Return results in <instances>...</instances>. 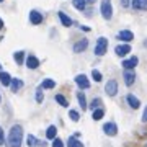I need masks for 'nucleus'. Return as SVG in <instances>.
I'll return each instance as SVG.
<instances>
[{
  "label": "nucleus",
  "mask_w": 147,
  "mask_h": 147,
  "mask_svg": "<svg viewBox=\"0 0 147 147\" xmlns=\"http://www.w3.org/2000/svg\"><path fill=\"white\" fill-rule=\"evenodd\" d=\"M21 141H23V129L21 126L15 124L8 132V146L10 147H21Z\"/></svg>",
  "instance_id": "obj_1"
},
{
  "label": "nucleus",
  "mask_w": 147,
  "mask_h": 147,
  "mask_svg": "<svg viewBox=\"0 0 147 147\" xmlns=\"http://www.w3.org/2000/svg\"><path fill=\"white\" fill-rule=\"evenodd\" d=\"M101 16L105 20H111V16H113V7H111L110 0H103L101 2Z\"/></svg>",
  "instance_id": "obj_2"
},
{
  "label": "nucleus",
  "mask_w": 147,
  "mask_h": 147,
  "mask_svg": "<svg viewBox=\"0 0 147 147\" xmlns=\"http://www.w3.org/2000/svg\"><path fill=\"white\" fill-rule=\"evenodd\" d=\"M106 49H108V41L105 38H100L98 42H96V46H95V54L96 56H103L106 53Z\"/></svg>",
  "instance_id": "obj_3"
},
{
  "label": "nucleus",
  "mask_w": 147,
  "mask_h": 147,
  "mask_svg": "<svg viewBox=\"0 0 147 147\" xmlns=\"http://www.w3.org/2000/svg\"><path fill=\"white\" fill-rule=\"evenodd\" d=\"M105 92L110 96H115L118 93V84H116V80H108V84L105 85Z\"/></svg>",
  "instance_id": "obj_4"
},
{
  "label": "nucleus",
  "mask_w": 147,
  "mask_h": 147,
  "mask_svg": "<svg viewBox=\"0 0 147 147\" xmlns=\"http://www.w3.org/2000/svg\"><path fill=\"white\" fill-rule=\"evenodd\" d=\"M103 131L108 136H116L118 134V126H116L115 123H106L105 126H103Z\"/></svg>",
  "instance_id": "obj_5"
},
{
  "label": "nucleus",
  "mask_w": 147,
  "mask_h": 147,
  "mask_svg": "<svg viewBox=\"0 0 147 147\" xmlns=\"http://www.w3.org/2000/svg\"><path fill=\"white\" fill-rule=\"evenodd\" d=\"M75 84L79 85L80 88H88V87H90L88 79L85 77L84 74H80V75H77V77H75Z\"/></svg>",
  "instance_id": "obj_6"
},
{
  "label": "nucleus",
  "mask_w": 147,
  "mask_h": 147,
  "mask_svg": "<svg viewBox=\"0 0 147 147\" xmlns=\"http://www.w3.org/2000/svg\"><path fill=\"white\" fill-rule=\"evenodd\" d=\"M115 53L119 56V57H124L127 53H131V46L129 44H121V46H118L115 49Z\"/></svg>",
  "instance_id": "obj_7"
},
{
  "label": "nucleus",
  "mask_w": 147,
  "mask_h": 147,
  "mask_svg": "<svg viewBox=\"0 0 147 147\" xmlns=\"http://www.w3.org/2000/svg\"><path fill=\"white\" fill-rule=\"evenodd\" d=\"M30 21H31L33 25H39V23H42V15L36 10L30 11Z\"/></svg>",
  "instance_id": "obj_8"
},
{
  "label": "nucleus",
  "mask_w": 147,
  "mask_h": 147,
  "mask_svg": "<svg viewBox=\"0 0 147 147\" xmlns=\"http://www.w3.org/2000/svg\"><path fill=\"white\" fill-rule=\"evenodd\" d=\"M118 39L129 42V41H132V39H134V34H132L131 31H127V30H124V31H119V33H118Z\"/></svg>",
  "instance_id": "obj_9"
},
{
  "label": "nucleus",
  "mask_w": 147,
  "mask_h": 147,
  "mask_svg": "<svg viewBox=\"0 0 147 147\" xmlns=\"http://www.w3.org/2000/svg\"><path fill=\"white\" fill-rule=\"evenodd\" d=\"M137 62H139V59L134 56V57H131V59H126V61L123 62V67L126 69V70H131V69H134L137 65Z\"/></svg>",
  "instance_id": "obj_10"
},
{
  "label": "nucleus",
  "mask_w": 147,
  "mask_h": 147,
  "mask_svg": "<svg viewBox=\"0 0 147 147\" xmlns=\"http://www.w3.org/2000/svg\"><path fill=\"white\" fill-rule=\"evenodd\" d=\"M87 46H88V41H87V39H82V41L75 42V44H74V53H82V51L87 49Z\"/></svg>",
  "instance_id": "obj_11"
},
{
  "label": "nucleus",
  "mask_w": 147,
  "mask_h": 147,
  "mask_svg": "<svg viewBox=\"0 0 147 147\" xmlns=\"http://www.w3.org/2000/svg\"><path fill=\"white\" fill-rule=\"evenodd\" d=\"M26 65H28V69H38L39 67V59L34 57V56H28Z\"/></svg>",
  "instance_id": "obj_12"
},
{
  "label": "nucleus",
  "mask_w": 147,
  "mask_h": 147,
  "mask_svg": "<svg viewBox=\"0 0 147 147\" xmlns=\"http://www.w3.org/2000/svg\"><path fill=\"white\" fill-rule=\"evenodd\" d=\"M127 103H129V106H131V108H134V110H137V108L141 106L139 98H136L134 95H127Z\"/></svg>",
  "instance_id": "obj_13"
},
{
  "label": "nucleus",
  "mask_w": 147,
  "mask_h": 147,
  "mask_svg": "<svg viewBox=\"0 0 147 147\" xmlns=\"http://www.w3.org/2000/svg\"><path fill=\"white\" fill-rule=\"evenodd\" d=\"M134 80H136V75H134V72H124V84L127 85V87H131L132 84H134Z\"/></svg>",
  "instance_id": "obj_14"
},
{
  "label": "nucleus",
  "mask_w": 147,
  "mask_h": 147,
  "mask_svg": "<svg viewBox=\"0 0 147 147\" xmlns=\"http://www.w3.org/2000/svg\"><path fill=\"white\" fill-rule=\"evenodd\" d=\"M132 7L136 10H147V0H132Z\"/></svg>",
  "instance_id": "obj_15"
},
{
  "label": "nucleus",
  "mask_w": 147,
  "mask_h": 147,
  "mask_svg": "<svg viewBox=\"0 0 147 147\" xmlns=\"http://www.w3.org/2000/svg\"><path fill=\"white\" fill-rule=\"evenodd\" d=\"M11 77H10V74H7V72H0V82L5 85V87H8V85H11Z\"/></svg>",
  "instance_id": "obj_16"
},
{
  "label": "nucleus",
  "mask_w": 147,
  "mask_h": 147,
  "mask_svg": "<svg viewBox=\"0 0 147 147\" xmlns=\"http://www.w3.org/2000/svg\"><path fill=\"white\" fill-rule=\"evenodd\" d=\"M26 142H28V146H30V147H34V146H44V144H42L41 141H38L36 137L31 136V134H30V136L26 137Z\"/></svg>",
  "instance_id": "obj_17"
},
{
  "label": "nucleus",
  "mask_w": 147,
  "mask_h": 147,
  "mask_svg": "<svg viewBox=\"0 0 147 147\" xmlns=\"http://www.w3.org/2000/svg\"><path fill=\"white\" fill-rule=\"evenodd\" d=\"M59 18H61V23H62L64 26H70V25H72V20H70L64 11H59Z\"/></svg>",
  "instance_id": "obj_18"
},
{
  "label": "nucleus",
  "mask_w": 147,
  "mask_h": 147,
  "mask_svg": "<svg viewBox=\"0 0 147 147\" xmlns=\"http://www.w3.org/2000/svg\"><path fill=\"white\" fill-rule=\"evenodd\" d=\"M67 146H69V147H84V144H82V142H80L77 137H69Z\"/></svg>",
  "instance_id": "obj_19"
},
{
  "label": "nucleus",
  "mask_w": 147,
  "mask_h": 147,
  "mask_svg": "<svg viewBox=\"0 0 147 147\" xmlns=\"http://www.w3.org/2000/svg\"><path fill=\"white\" fill-rule=\"evenodd\" d=\"M56 134H57V129H56V126H49L46 131V137L47 139H56Z\"/></svg>",
  "instance_id": "obj_20"
},
{
  "label": "nucleus",
  "mask_w": 147,
  "mask_h": 147,
  "mask_svg": "<svg viewBox=\"0 0 147 147\" xmlns=\"http://www.w3.org/2000/svg\"><path fill=\"white\" fill-rule=\"evenodd\" d=\"M103 116H105V111L101 110V108H96V110H93V115H92V118H93L95 121H100Z\"/></svg>",
  "instance_id": "obj_21"
},
{
  "label": "nucleus",
  "mask_w": 147,
  "mask_h": 147,
  "mask_svg": "<svg viewBox=\"0 0 147 147\" xmlns=\"http://www.w3.org/2000/svg\"><path fill=\"white\" fill-rule=\"evenodd\" d=\"M21 87H23V82H21L20 79H13L11 80V90H13V92H18Z\"/></svg>",
  "instance_id": "obj_22"
},
{
  "label": "nucleus",
  "mask_w": 147,
  "mask_h": 147,
  "mask_svg": "<svg viewBox=\"0 0 147 147\" xmlns=\"http://www.w3.org/2000/svg\"><path fill=\"white\" fill-rule=\"evenodd\" d=\"M85 3H87V0H72V5L75 7L77 10H84Z\"/></svg>",
  "instance_id": "obj_23"
},
{
  "label": "nucleus",
  "mask_w": 147,
  "mask_h": 147,
  "mask_svg": "<svg viewBox=\"0 0 147 147\" xmlns=\"http://www.w3.org/2000/svg\"><path fill=\"white\" fill-rule=\"evenodd\" d=\"M41 87H42V88H54V87H56V82H54V80H51V79H46L41 84Z\"/></svg>",
  "instance_id": "obj_24"
},
{
  "label": "nucleus",
  "mask_w": 147,
  "mask_h": 147,
  "mask_svg": "<svg viewBox=\"0 0 147 147\" xmlns=\"http://www.w3.org/2000/svg\"><path fill=\"white\" fill-rule=\"evenodd\" d=\"M77 100H79L80 106H82V110H85V108H87V100H85V95H84V93H79V95H77Z\"/></svg>",
  "instance_id": "obj_25"
},
{
  "label": "nucleus",
  "mask_w": 147,
  "mask_h": 147,
  "mask_svg": "<svg viewBox=\"0 0 147 147\" xmlns=\"http://www.w3.org/2000/svg\"><path fill=\"white\" fill-rule=\"evenodd\" d=\"M13 59H15L18 64H21V62H23V59H25V53H23V51H18V53H15V54H13Z\"/></svg>",
  "instance_id": "obj_26"
},
{
  "label": "nucleus",
  "mask_w": 147,
  "mask_h": 147,
  "mask_svg": "<svg viewBox=\"0 0 147 147\" xmlns=\"http://www.w3.org/2000/svg\"><path fill=\"white\" fill-rule=\"evenodd\" d=\"M56 101H57V103H59V105H61V106H64V108H65V106H69L67 100L64 98L62 95H56Z\"/></svg>",
  "instance_id": "obj_27"
},
{
  "label": "nucleus",
  "mask_w": 147,
  "mask_h": 147,
  "mask_svg": "<svg viewBox=\"0 0 147 147\" xmlns=\"http://www.w3.org/2000/svg\"><path fill=\"white\" fill-rule=\"evenodd\" d=\"M69 116H70V119H72V121H79V119H80L79 111H75V110H70V111H69Z\"/></svg>",
  "instance_id": "obj_28"
},
{
  "label": "nucleus",
  "mask_w": 147,
  "mask_h": 147,
  "mask_svg": "<svg viewBox=\"0 0 147 147\" xmlns=\"http://www.w3.org/2000/svg\"><path fill=\"white\" fill-rule=\"evenodd\" d=\"M92 77H93L95 82H101V74L98 72V70H95V69L92 70Z\"/></svg>",
  "instance_id": "obj_29"
},
{
  "label": "nucleus",
  "mask_w": 147,
  "mask_h": 147,
  "mask_svg": "<svg viewBox=\"0 0 147 147\" xmlns=\"http://www.w3.org/2000/svg\"><path fill=\"white\" fill-rule=\"evenodd\" d=\"M100 105H101V100H100V98H95L90 106H92V110H96V108H100Z\"/></svg>",
  "instance_id": "obj_30"
},
{
  "label": "nucleus",
  "mask_w": 147,
  "mask_h": 147,
  "mask_svg": "<svg viewBox=\"0 0 147 147\" xmlns=\"http://www.w3.org/2000/svg\"><path fill=\"white\" fill-rule=\"evenodd\" d=\"M53 147H64V142L61 141V139H54V142H53Z\"/></svg>",
  "instance_id": "obj_31"
},
{
  "label": "nucleus",
  "mask_w": 147,
  "mask_h": 147,
  "mask_svg": "<svg viewBox=\"0 0 147 147\" xmlns=\"http://www.w3.org/2000/svg\"><path fill=\"white\" fill-rule=\"evenodd\" d=\"M36 101H38V103H41V101H42V93H41V90H39V92L36 93Z\"/></svg>",
  "instance_id": "obj_32"
},
{
  "label": "nucleus",
  "mask_w": 147,
  "mask_h": 147,
  "mask_svg": "<svg viewBox=\"0 0 147 147\" xmlns=\"http://www.w3.org/2000/svg\"><path fill=\"white\" fill-rule=\"evenodd\" d=\"M142 121H144V123L147 121V106H146V110H144V115H142Z\"/></svg>",
  "instance_id": "obj_33"
},
{
  "label": "nucleus",
  "mask_w": 147,
  "mask_h": 147,
  "mask_svg": "<svg viewBox=\"0 0 147 147\" xmlns=\"http://www.w3.org/2000/svg\"><path fill=\"white\" fill-rule=\"evenodd\" d=\"M0 144H3V131H2V127H0Z\"/></svg>",
  "instance_id": "obj_34"
},
{
  "label": "nucleus",
  "mask_w": 147,
  "mask_h": 147,
  "mask_svg": "<svg viewBox=\"0 0 147 147\" xmlns=\"http://www.w3.org/2000/svg\"><path fill=\"white\" fill-rule=\"evenodd\" d=\"M121 3H123V7H129V0H121Z\"/></svg>",
  "instance_id": "obj_35"
},
{
  "label": "nucleus",
  "mask_w": 147,
  "mask_h": 147,
  "mask_svg": "<svg viewBox=\"0 0 147 147\" xmlns=\"http://www.w3.org/2000/svg\"><path fill=\"white\" fill-rule=\"evenodd\" d=\"M3 28V21H2V18H0V30Z\"/></svg>",
  "instance_id": "obj_36"
},
{
  "label": "nucleus",
  "mask_w": 147,
  "mask_h": 147,
  "mask_svg": "<svg viewBox=\"0 0 147 147\" xmlns=\"http://www.w3.org/2000/svg\"><path fill=\"white\" fill-rule=\"evenodd\" d=\"M88 2H95V0H88Z\"/></svg>",
  "instance_id": "obj_37"
},
{
  "label": "nucleus",
  "mask_w": 147,
  "mask_h": 147,
  "mask_svg": "<svg viewBox=\"0 0 147 147\" xmlns=\"http://www.w3.org/2000/svg\"><path fill=\"white\" fill-rule=\"evenodd\" d=\"M0 2H3V0H0Z\"/></svg>",
  "instance_id": "obj_38"
},
{
  "label": "nucleus",
  "mask_w": 147,
  "mask_h": 147,
  "mask_svg": "<svg viewBox=\"0 0 147 147\" xmlns=\"http://www.w3.org/2000/svg\"><path fill=\"white\" fill-rule=\"evenodd\" d=\"M0 69H2V65H0Z\"/></svg>",
  "instance_id": "obj_39"
},
{
  "label": "nucleus",
  "mask_w": 147,
  "mask_h": 147,
  "mask_svg": "<svg viewBox=\"0 0 147 147\" xmlns=\"http://www.w3.org/2000/svg\"><path fill=\"white\" fill-rule=\"evenodd\" d=\"M0 100H2V98H0Z\"/></svg>",
  "instance_id": "obj_40"
},
{
  "label": "nucleus",
  "mask_w": 147,
  "mask_h": 147,
  "mask_svg": "<svg viewBox=\"0 0 147 147\" xmlns=\"http://www.w3.org/2000/svg\"><path fill=\"white\" fill-rule=\"evenodd\" d=\"M146 147H147V146H146Z\"/></svg>",
  "instance_id": "obj_41"
}]
</instances>
